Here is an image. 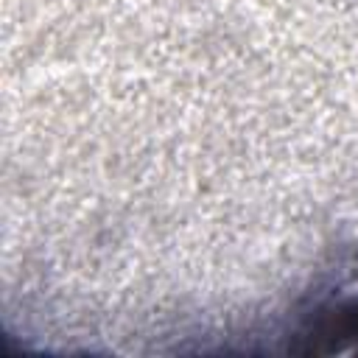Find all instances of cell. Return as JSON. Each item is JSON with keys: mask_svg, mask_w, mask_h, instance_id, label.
<instances>
[{"mask_svg": "<svg viewBox=\"0 0 358 358\" xmlns=\"http://www.w3.org/2000/svg\"><path fill=\"white\" fill-rule=\"evenodd\" d=\"M313 341H327L322 350H358V294L344 296L333 302L327 310H322L316 327H313Z\"/></svg>", "mask_w": 358, "mask_h": 358, "instance_id": "6da1fadb", "label": "cell"}]
</instances>
